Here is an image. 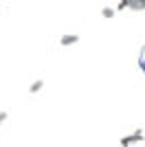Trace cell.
<instances>
[{
    "mask_svg": "<svg viewBox=\"0 0 145 147\" xmlns=\"http://www.w3.org/2000/svg\"><path fill=\"white\" fill-rule=\"evenodd\" d=\"M143 141V129H134L130 136H123L121 138V147H130V145H134V143H141Z\"/></svg>",
    "mask_w": 145,
    "mask_h": 147,
    "instance_id": "1",
    "label": "cell"
},
{
    "mask_svg": "<svg viewBox=\"0 0 145 147\" xmlns=\"http://www.w3.org/2000/svg\"><path fill=\"white\" fill-rule=\"evenodd\" d=\"M79 42V35H75V33H66V35L60 37V44L62 46H72V44Z\"/></svg>",
    "mask_w": 145,
    "mask_h": 147,
    "instance_id": "2",
    "label": "cell"
},
{
    "mask_svg": "<svg viewBox=\"0 0 145 147\" xmlns=\"http://www.w3.org/2000/svg\"><path fill=\"white\" fill-rule=\"evenodd\" d=\"M127 9H130V11H143L145 0H130V2H127Z\"/></svg>",
    "mask_w": 145,
    "mask_h": 147,
    "instance_id": "3",
    "label": "cell"
},
{
    "mask_svg": "<svg viewBox=\"0 0 145 147\" xmlns=\"http://www.w3.org/2000/svg\"><path fill=\"white\" fill-rule=\"evenodd\" d=\"M42 88H44V81H42V79H37V81H33V84L29 86V92H31V94H35V92H40Z\"/></svg>",
    "mask_w": 145,
    "mask_h": 147,
    "instance_id": "4",
    "label": "cell"
},
{
    "mask_svg": "<svg viewBox=\"0 0 145 147\" xmlns=\"http://www.w3.org/2000/svg\"><path fill=\"white\" fill-rule=\"evenodd\" d=\"M115 13H117V9H112V7H106V9H101V16L103 18H115Z\"/></svg>",
    "mask_w": 145,
    "mask_h": 147,
    "instance_id": "5",
    "label": "cell"
},
{
    "mask_svg": "<svg viewBox=\"0 0 145 147\" xmlns=\"http://www.w3.org/2000/svg\"><path fill=\"white\" fill-rule=\"evenodd\" d=\"M127 2H130V0H121L119 7H117V11H125V9H127Z\"/></svg>",
    "mask_w": 145,
    "mask_h": 147,
    "instance_id": "6",
    "label": "cell"
},
{
    "mask_svg": "<svg viewBox=\"0 0 145 147\" xmlns=\"http://www.w3.org/2000/svg\"><path fill=\"white\" fill-rule=\"evenodd\" d=\"M7 117H9V114H7V112H0V125H2V123L7 121Z\"/></svg>",
    "mask_w": 145,
    "mask_h": 147,
    "instance_id": "7",
    "label": "cell"
}]
</instances>
